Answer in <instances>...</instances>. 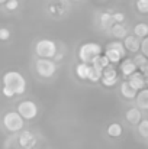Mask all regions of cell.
Listing matches in <instances>:
<instances>
[{
	"label": "cell",
	"mask_w": 148,
	"mask_h": 149,
	"mask_svg": "<svg viewBox=\"0 0 148 149\" xmlns=\"http://www.w3.org/2000/svg\"><path fill=\"white\" fill-rule=\"evenodd\" d=\"M140 52H142V54L148 58V36L141 41V51H140Z\"/></svg>",
	"instance_id": "f1b7e54d"
},
{
	"label": "cell",
	"mask_w": 148,
	"mask_h": 149,
	"mask_svg": "<svg viewBox=\"0 0 148 149\" xmlns=\"http://www.w3.org/2000/svg\"><path fill=\"white\" fill-rule=\"evenodd\" d=\"M137 106L141 109V110H148V88H142L138 91L137 94Z\"/></svg>",
	"instance_id": "ac0fdd59"
},
{
	"label": "cell",
	"mask_w": 148,
	"mask_h": 149,
	"mask_svg": "<svg viewBox=\"0 0 148 149\" xmlns=\"http://www.w3.org/2000/svg\"><path fill=\"white\" fill-rule=\"evenodd\" d=\"M102 75H103V71H100L97 68H95L92 65V70H90V74H89V81L92 83H97L102 80Z\"/></svg>",
	"instance_id": "7402d4cb"
},
{
	"label": "cell",
	"mask_w": 148,
	"mask_h": 149,
	"mask_svg": "<svg viewBox=\"0 0 148 149\" xmlns=\"http://www.w3.org/2000/svg\"><path fill=\"white\" fill-rule=\"evenodd\" d=\"M19 145L25 149H32L36 145V136L29 130H23L19 135Z\"/></svg>",
	"instance_id": "9c48e42d"
},
{
	"label": "cell",
	"mask_w": 148,
	"mask_h": 149,
	"mask_svg": "<svg viewBox=\"0 0 148 149\" xmlns=\"http://www.w3.org/2000/svg\"><path fill=\"white\" fill-rule=\"evenodd\" d=\"M138 133H140L142 138L148 139V120L147 119H144V120L140 122V125H138Z\"/></svg>",
	"instance_id": "603a6c76"
},
{
	"label": "cell",
	"mask_w": 148,
	"mask_h": 149,
	"mask_svg": "<svg viewBox=\"0 0 148 149\" xmlns=\"http://www.w3.org/2000/svg\"><path fill=\"white\" fill-rule=\"evenodd\" d=\"M110 33L116 38V39H125L128 36V29L125 28L123 23H115L110 28Z\"/></svg>",
	"instance_id": "2e32d148"
},
{
	"label": "cell",
	"mask_w": 148,
	"mask_h": 149,
	"mask_svg": "<svg viewBox=\"0 0 148 149\" xmlns=\"http://www.w3.org/2000/svg\"><path fill=\"white\" fill-rule=\"evenodd\" d=\"M1 93H3V96H4V97H7V99H10V97H13V96H15V93H13L10 88L4 87V86H3V90H1Z\"/></svg>",
	"instance_id": "4dcf8cb0"
},
{
	"label": "cell",
	"mask_w": 148,
	"mask_h": 149,
	"mask_svg": "<svg viewBox=\"0 0 148 149\" xmlns=\"http://www.w3.org/2000/svg\"><path fill=\"white\" fill-rule=\"evenodd\" d=\"M102 84L105 87H113L116 83H118V72H116V68L110 64L107 68L103 70V75H102Z\"/></svg>",
	"instance_id": "52a82bcc"
},
{
	"label": "cell",
	"mask_w": 148,
	"mask_h": 149,
	"mask_svg": "<svg viewBox=\"0 0 148 149\" xmlns=\"http://www.w3.org/2000/svg\"><path fill=\"white\" fill-rule=\"evenodd\" d=\"M102 51L103 48L96 44V42H87V44H83L79 49V59L81 62H87V64H92L97 56L102 55Z\"/></svg>",
	"instance_id": "7a4b0ae2"
},
{
	"label": "cell",
	"mask_w": 148,
	"mask_h": 149,
	"mask_svg": "<svg viewBox=\"0 0 148 149\" xmlns=\"http://www.w3.org/2000/svg\"><path fill=\"white\" fill-rule=\"evenodd\" d=\"M121 71H122V74H123L125 77H129V75H132L135 71H138V67H137V64L134 62V59L126 58V59H123L122 64H121Z\"/></svg>",
	"instance_id": "4fadbf2b"
},
{
	"label": "cell",
	"mask_w": 148,
	"mask_h": 149,
	"mask_svg": "<svg viewBox=\"0 0 148 149\" xmlns=\"http://www.w3.org/2000/svg\"><path fill=\"white\" fill-rule=\"evenodd\" d=\"M145 78H147V87H148V75H145Z\"/></svg>",
	"instance_id": "e575fe53"
},
{
	"label": "cell",
	"mask_w": 148,
	"mask_h": 149,
	"mask_svg": "<svg viewBox=\"0 0 148 149\" xmlns=\"http://www.w3.org/2000/svg\"><path fill=\"white\" fill-rule=\"evenodd\" d=\"M134 35H137L140 39L147 38L148 36V23L141 22V23L135 25V26H134Z\"/></svg>",
	"instance_id": "d6986e66"
},
{
	"label": "cell",
	"mask_w": 148,
	"mask_h": 149,
	"mask_svg": "<svg viewBox=\"0 0 148 149\" xmlns=\"http://www.w3.org/2000/svg\"><path fill=\"white\" fill-rule=\"evenodd\" d=\"M71 1H79V0H71Z\"/></svg>",
	"instance_id": "d590c367"
},
{
	"label": "cell",
	"mask_w": 148,
	"mask_h": 149,
	"mask_svg": "<svg viewBox=\"0 0 148 149\" xmlns=\"http://www.w3.org/2000/svg\"><path fill=\"white\" fill-rule=\"evenodd\" d=\"M105 55L107 56V59L110 61V64H118L123 58V55H122L121 51L116 49V48H112V47H107V45H106V49H105Z\"/></svg>",
	"instance_id": "9a60e30c"
},
{
	"label": "cell",
	"mask_w": 148,
	"mask_h": 149,
	"mask_svg": "<svg viewBox=\"0 0 148 149\" xmlns=\"http://www.w3.org/2000/svg\"><path fill=\"white\" fill-rule=\"evenodd\" d=\"M115 25V20H113V13H109V12H103L100 15V28L102 29H106V31H110V28Z\"/></svg>",
	"instance_id": "e0dca14e"
},
{
	"label": "cell",
	"mask_w": 148,
	"mask_h": 149,
	"mask_svg": "<svg viewBox=\"0 0 148 149\" xmlns=\"http://www.w3.org/2000/svg\"><path fill=\"white\" fill-rule=\"evenodd\" d=\"M23 117L19 114V111H7L3 117V125L9 132H19L23 127Z\"/></svg>",
	"instance_id": "277c9868"
},
{
	"label": "cell",
	"mask_w": 148,
	"mask_h": 149,
	"mask_svg": "<svg viewBox=\"0 0 148 149\" xmlns=\"http://www.w3.org/2000/svg\"><path fill=\"white\" fill-rule=\"evenodd\" d=\"M90 70H92V64H87V62H79L76 65V75L80 78V80H89V74H90Z\"/></svg>",
	"instance_id": "5bb4252c"
},
{
	"label": "cell",
	"mask_w": 148,
	"mask_h": 149,
	"mask_svg": "<svg viewBox=\"0 0 148 149\" xmlns=\"http://www.w3.org/2000/svg\"><path fill=\"white\" fill-rule=\"evenodd\" d=\"M54 58H55V61H61L62 59V54H57Z\"/></svg>",
	"instance_id": "d6a6232c"
},
{
	"label": "cell",
	"mask_w": 148,
	"mask_h": 149,
	"mask_svg": "<svg viewBox=\"0 0 148 149\" xmlns=\"http://www.w3.org/2000/svg\"><path fill=\"white\" fill-rule=\"evenodd\" d=\"M132 59H134V62L137 64V67H138V68H140V67H142V65H144V64L148 61V58L144 55V54H142V52H138V54H137Z\"/></svg>",
	"instance_id": "d4e9b609"
},
{
	"label": "cell",
	"mask_w": 148,
	"mask_h": 149,
	"mask_svg": "<svg viewBox=\"0 0 148 149\" xmlns=\"http://www.w3.org/2000/svg\"><path fill=\"white\" fill-rule=\"evenodd\" d=\"M107 47H112V48H116V49H119L121 52H122V55H123V56H126V48H125L123 42H119V41H113V42L107 44Z\"/></svg>",
	"instance_id": "484cf974"
},
{
	"label": "cell",
	"mask_w": 148,
	"mask_h": 149,
	"mask_svg": "<svg viewBox=\"0 0 148 149\" xmlns=\"http://www.w3.org/2000/svg\"><path fill=\"white\" fill-rule=\"evenodd\" d=\"M138 70H140V71H141L144 75H148V61L145 62V64H144V65H142V67H140Z\"/></svg>",
	"instance_id": "1f68e13d"
},
{
	"label": "cell",
	"mask_w": 148,
	"mask_h": 149,
	"mask_svg": "<svg viewBox=\"0 0 148 149\" xmlns=\"http://www.w3.org/2000/svg\"><path fill=\"white\" fill-rule=\"evenodd\" d=\"M135 6H137V10L140 13H142V15L148 13V0H137Z\"/></svg>",
	"instance_id": "cb8c5ba5"
},
{
	"label": "cell",
	"mask_w": 148,
	"mask_h": 149,
	"mask_svg": "<svg viewBox=\"0 0 148 149\" xmlns=\"http://www.w3.org/2000/svg\"><path fill=\"white\" fill-rule=\"evenodd\" d=\"M128 81H129V84H131L137 91L145 88V86H147V78H145V75H144L141 71H135L132 75H129V77H128Z\"/></svg>",
	"instance_id": "ba28073f"
},
{
	"label": "cell",
	"mask_w": 148,
	"mask_h": 149,
	"mask_svg": "<svg viewBox=\"0 0 148 149\" xmlns=\"http://www.w3.org/2000/svg\"><path fill=\"white\" fill-rule=\"evenodd\" d=\"M123 45H125L126 51H129L132 54H138L141 51V41L137 35H128L123 39Z\"/></svg>",
	"instance_id": "30bf717a"
},
{
	"label": "cell",
	"mask_w": 148,
	"mask_h": 149,
	"mask_svg": "<svg viewBox=\"0 0 148 149\" xmlns=\"http://www.w3.org/2000/svg\"><path fill=\"white\" fill-rule=\"evenodd\" d=\"M10 38V31L7 28H0V41H7Z\"/></svg>",
	"instance_id": "83f0119b"
},
{
	"label": "cell",
	"mask_w": 148,
	"mask_h": 149,
	"mask_svg": "<svg viewBox=\"0 0 148 149\" xmlns=\"http://www.w3.org/2000/svg\"><path fill=\"white\" fill-rule=\"evenodd\" d=\"M125 119L128 123L131 125H140V122L142 120V113H141V109L137 106V107H131L126 110V114H125Z\"/></svg>",
	"instance_id": "8fae6325"
},
{
	"label": "cell",
	"mask_w": 148,
	"mask_h": 149,
	"mask_svg": "<svg viewBox=\"0 0 148 149\" xmlns=\"http://www.w3.org/2000/svg\"><path fill=\"white\" fill-rule=\"evenodd\" d=\"M18 111L25 120H32L38 114V106L31 100H25L18 104Z\"/></svg>",
	"instance_id": "8992f818"
},
{
	"label": "cell",
	"mask_w": 148,
	"mask_h": 149,
	"mask_svg": "<svg viewBox=\"0 0 148 149\" xmlns=\"http://www.w3.org/2000/svg\"><path fill=\"white\" fill-rule=\"evenodd\" d=\"M35 70L39 77L49 78L57 72V62L52 61L51 58H38L35 62Z\"/></svg>",
	"instance_id": "3957f363"
},
{
	"label": "cell",
	"mask_w": 148,
	"mask_h": 149,
	"mask_svg": "<svg viewBox=\"0 0 148 149\" xmlns=\"http://www.w3.org/2000/svg\"><path fill=\"white\" fill-rule=\"evenodd\" d=\"M4 6H6V9L10 10V12H12V10H16V9L19 7V0H7Z\"/></svg>",
	"instance_id": "4316f807"
},
{
	"label": "cell",
	"mask_w": 148,
	"mask_h": 149,
	"mask_svg": "<svg viewBox=\"0 0 148 149\" xmlns=\"http://www.w3.org/2000/svg\"><path fill=\"white\" fill-rule=\"evenodd\" d=\"M122 132H123L122 126H121L119 123H116V122H113V123H110V125L107 126V135H109L110 138H119V136L122 135Z\"/></svg>",
	"instance_id": "44dd1931"
},
{
	"label": "cell",
	"mask_w": 148,
	"mask_h": 149,
	"mask_svg": "<svg viewBox=\"0 0 148 149\" xmlns=\"http://www.w3.org/2000/svg\"><path fill=\"white\" fill-rule=\"evenodd\" d=\"M119 90H121V94H122L126 100H135L137 99L138 91H137L131 84H129V81H128V80H125V81H122V83H121Z\"/></svg>",
	"instance_id": "7c38bea8"
},
{
	"label": "cell",
	"mask_w": 148,
	"mask_h": 149,
	"mask_svg": "<svg viewBox=\"0 0 148 149\" xmlns=\"http://www.w3.org/2000/svg\"><path fill=\"white\" fill-rule=\"evenodd\" d=\"M6 1L7 0H0V4H6Z\"/></svg>",
	"instance_id": "836d02e7"
},
{
	"label": "cell",
	"mask_w": 148,
	"mask_h": 149,
	"mask_svg": "<svg viewBox=\"0 0 148 149\" xmlns=\"http://www.w3.org/2000/svg\"><path fill=\"white\" fill-rule=\"evenodd\" d=\"M113 20H115V23H123L125 15L122 12H116V13H113Z\"/></svg>",
	"instance_id": "f546056e"
},
{
	"label": "cell",
	"mask_w": 148,
	"mask_h": 149,
	"mask_svg": "<svg viewBox=\"0 0 148 149\" xmlns=\"http://www.w3.org/2000/svg\"><path fill=\"white\" fill-rule=\"evenodd\" d=\"M92 65H93L95 68L100 70V71H103L105 68H107V67L110 65V61L107 59V56H106V55H100V56H97V58L92 62Z\"/></svg>",
	"instance_id": "ffe728a7"
},
{
	"label": "cell",
	"mask_w": 148,
	"mask_h": 149,
	"mask_svg": "<svg viewBox=\"0 0 148 149\" xmlns=\"http://www.w3.org/2000/svg\"><path fill=\"white\" fill-rule=\"evenodd\" d=\"M3 86L10 88L15 96H20L26 90V80L19 71H7L3 75Z\"/></svg>",
	"instance_id": "6da1fadb"
},
{
	"label": "cell",
	"mask_w": 148,
	"mask_h": 149,
	"mask_svg": "<svg viewBox=\"0 0 148 149\" xmlns=\"http://www.w3.org/2000/svg\"><path fill=\"white\" fill-rule=\"evenodd\" d=\"M35 52L39 58H54L57 55V44L51 39H41L35 45Z\"/></svg>",
	"instance_id": "5b68a950"
}]
</instances>
